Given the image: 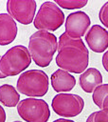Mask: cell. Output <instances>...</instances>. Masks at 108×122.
Masks as SVG:
<instances>
[{
  "instance_id": "1",
  "label": "cell",
  "mask_w": 108,
  "mask_h": 122,
  "mask_svg": "<svg viewBox=\"0 0 108 122\" xmlns=\"http://www.w3.org/2000/svg\"><path fill=\"white\" fill-rule=\"evenodd\" d=\"M89 51L82 39H73L65 32L62 33L58 42L57 66L65 71L82 73L87 70Z\"/></svg>"
},
{
  "instance_id": "2",
  "label": "cell",
  "mask_w": 108,
  "mask_h": 122,
  "mask_svg": "<svg viewBox=\"0 0 108 122\" xmlns=\"http://www.w3.org/2000/svg\"><path fill=\"white\" fill-rule=\"evenodd\" d=\"M58 49L57 37L49 31L38 30L32 33L28 40V51L34 63L41 67H47Z\"/></svg>"
},
{
  "instance_id": "3",
  "label": "cell",
  "mask_w": 108,
  "mask_h": 122,
  "mask_svg": "<svg viewBox=\"0 0 108 122\" xmlns=\"http://www.w3.org/2000/svg\"><path fill=\"white\" fill-rule=\"evenodd\" d=\"M49 87L47 74L42 70H29L20 74L16 90L29 97H41L46 94Z\"/></svg>"
},
{
  "instance_id": "4",
  "label": "cell",
  "mask_w": 108,
  "mask_h": 122,
  "mask_svg": "<svg viewBox=\"0 0 108 122\" xmlns=\"http://www.w3.org/2000/svg\"><path fill=\"white\" fill-rule=\"evenodd\" d=\"M31 63L28 49L23 45H17L6 51L0 60V71L8 76H15L24 71Z\"/></svg>"
},
{
  "instance_id": "5",
  "label": "cell",
  "mask_w": 108,
  "mask_h": 122,
  "mask_svg": "<svg viewBox=\"0 0 108 122\" xmlns=\"http://www.w3.org/2000/svg\"><path fill=\"white\" fill-rule=\"evenodd\" d=\"M64 23V14L55 2H45L41 5L34 18V27L39 30L54 31Z\"/></svg>"
},
{
  "instance_id": "6",
  "label": "cell",
  "mask_w": 108,
  "mask_h": 122,
  "mask_svg": "<svg viewBox=\"0 0 108 122\" xmlns=\"http://www.w3.org/2000/svg\"><path fill=\"white\" fill-rule=\"evenodd\" d=\"M17 112L26 122H47L50 117L48 104L33 97L21 100L17 105Z\"/></svg>"
},
{
  "instance_id": "7",
  "label": "cell",
  "mask_w": 108,
  "mask_h": 122,
  "mask_svg": "<svg viewBox=\"0 0 108 122\" xmlns=\"http://www.w3.org/2000/svg\"><path fill=\"white\" fill-rule=\"evenodd\" d=\"M52 110L60 116L74 117L79 115L83 108L84 101L81 96L73 93H58L51 102Z\"/></svg>"
},
{
  "instance_id": "8",
  "label": "cell",
  "mask_w": 108,
  "mask_h": 122,
  "mask_svg": "<svg viewBox=\"0 0 108 122\" xmlns=\"http://www.w3.org/2000/svg\"><path fill=\"white\" fill-rule=\"evenodd\" d=\"M36 6L34 0H9L7 1V11L19 23L29 25L34 19Z\"/></svg>"
},
{
  "instance_id": "9",
  "label": "cell",
  "mask_w": 108,
  "mask_h": 122,
  "mask_svg": "<svg viewBox=\"0 0 108 122\" xmlns=\"http://www.w3.org/2000/svg\"><path fill=\"white\" fill-rule=\"evenodd\" d=\"M90 24V17L84 11H75L67 15L64 32L73 39H81L88 30Z\"/></svg>"
},
{
  "instance_id": "10",
  "label": "cell",
  "mask_w": 108,
  "mask_h": 122,
  "mask_svg": "<svg viewBox=\"0 0 108 122\" xmlns=\"http://www.w3.org/2000/svg\"><path fill=\"white\" fill-rule=\"evenodd\" d=\"M85 41L93 51L103 52L108 49V31L99 25H94L88 30Z\"/></svg>"
},
{
  "instance_id": "11",
  "label": "cell",
  "mask_w": 108,
  "mask_h": 122,
  "mask_svg": "<svg viewBox=\"0 0 108 122\" xmlns=\"http://www.w3.org/2000/svg\"><path fill=\"white\" fill-rule=\"evenodd\" d=\"M17 25L9 13H0V46H7L14 41Z\"/></svg>"
},
{
  "instance_id": "12",
  "label": "cell",
  "mask_w": 108,
  "mask_h": 122,
  "mask_svg": "<svg viewBox=\"0 0 108 122\" xmlns=\"http://www.w3.org/2000/svg\"><path fill=\"white\" fill-rule=\"evenodd\" d=\"M51 86L57 92L63 93V92H70L76 85V78L68 71L63 70L55 71L50 77Z\"/></svg>"
},
{
  "instance_id": "13",
  "label": "cell",
  "mask_w": 108,
  "mask_h": 122,
  "mask_svg": "<svg viewBox=\"0 0 108 122\" xmlns=\"http://www.w3.org/2000/svg\"><path fill=\"white\" fill-rule=\"evenodd\" d=\"M101 84L102 75L98 69L89 68L80 76V86L87 93L93 92Z\"/></svg>"
},
{
  "instance_id": "14",
  "label": "cell",
  "mask_w": 108,
  "mask_h": 122,
  "mask_svg": "<svg viewBox=\"0 0 108 122\" xmlns=\"http://www.w3.org/2000/svg\"><path fill=\"white\" fill-rule=\"evenodd\" d=\"M20 94L17 90L9 84L0 86V103L5 107L12 108L19 104Z\"/></svg>"
},
{
  "instance_id": "15",
  "label": "cell",
  "mask_w": 108,
  "mask_h": 122,
  "mask_svg": "<svg viewBox=\"0 0 108 122\" xmlns=\"http://www.w3.org/2000/svg\"><path fill=\"white\" fill-rule=\"evenodd\" d=\"M93 102L100 109H108V84H101L94 92L92 95Z\"/></svg>"
},
{
  "instance_id": "16",
  "label": "cell",
  "mask_w": 108,
  "mask_h": 122,
  "mask_svg": "<svg viewBox=\"0 0 108 122\" xmlns=\"http://www.w3.org/2000/svg\"><path fill=\"white\" fill-rule=\"evenodd\" d=\"M55 3L60 8H63L66 10H75L86 6L87 0H55Z\"/></svg>"
},
{
  "instance_id": "17",
  "label": "cell",
  "mask_w": 108,
  "mask_h": 122,
  "mask_svg": "<svg viewBox=\"0 0 108 122\" xmlns=\"http://www.w3.org/2000/svg\"><path fill=\"white\" fill-rule=\"evenodd\" d=\"M86 122H108V109H102L92 112L87 117Z\"/></svg>"
},
{
  "instance_id": "18",
  "label": "cell",
  "mask_w": 108,
  "mask_h": 122,
  "mask_svg": "<svg viewBox=\"0 0 108 122\" xmlns=\"http://www.w3.org/2000/svg\"><path fill=\"white\" fill-rule=\"evenodd\" d=\"M99 18L100 22L108 29V2L104 3L99 12Z\"/></svg>"
},
{
  "instance_id": "19",
  "label": "cell",
  "mask_w": 108,
  "mask_h": 122,
  "mask_svg": "<svg viewBox=\"0 0 108 122\" xmlns=\"http://www.w3.org/2000/svg\"><path fill=\"white\" fill-rule=\"evenodd\" d=\"M102 66L105 69V71L108 72V50L103 53V56H102Z\"/></svg>"
},
{
  "instance_id": "20",
  "label": "cell",
  "mask_w": 108,
  "mask_h": 122,
  "mask_svg": "<svg viewBox=\"0 0 108 122\" xmlns=\"http://www.w3.org/2000/svg\"><path fill=\"white\" fill-rule=\"evenodd\" d=\"M6 118H7L6 112L3 109V107L0 105V122H6Z\"/></svg>"
},
{
  "instance_id": "21",
  "label": "cell",
  "mask_w": 108,
  "mask_h": 122,
  "mask_svg": "<svg viewBox=\"0 0 108 122\" xmlns=\"http://www.w3.org/2000/svg\"><path fill=\"white\" fill-rule=\"evenodd\" d=\"M52 122H75V121L70 120V119H66V118H59V119H56Z\"/></svg>"
},
{
  "instance_id": "22",
  "label": "cell",
  "mask_w": 108,
  "mask_h": 122,
  "mask_svg": "<svg viewBox=\"0 0 108 122\" xmlns=\"http://www.w3.org/2000/svg\"><path fill=\"white\" fill-rule=\"evenodd\" d=\"M1 57H2V56H1V55H0V60H1ZM5 77H6V76H5V75H4V74H3V73H2V71H0V78H1V79H2V78H5Z\"/></svg>"
},
{
  "instance_id": "23",
  "label": "cell",
  "mask_w": 108,
  "mask_h": 122,
  "mask_svg": "<svg viewBox=\"0 0 108 122\" xmlns=\"http://www.w3.org/2000/svg\"><path fill=\"white\" fill-rule=\"evenodd\" d=\"M13 122H21V121H13Z\"/></svg>"
}]
</instances>
